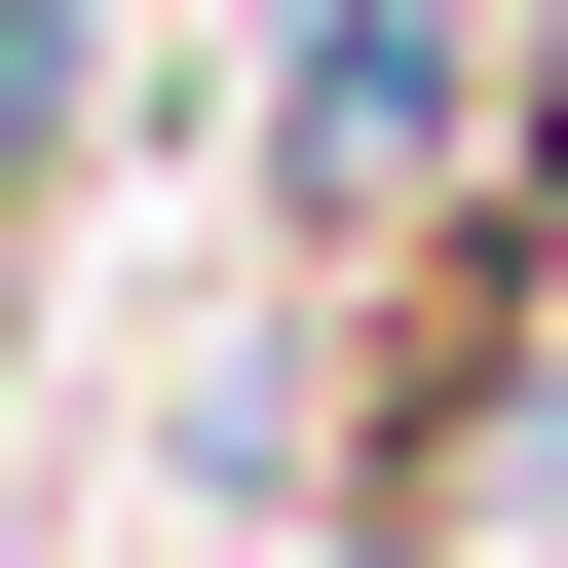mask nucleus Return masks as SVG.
I'll return each mask as SVG.
<instances>
[{
    "instance_id": "f03ea898",
    "label": "nucleus",
    "mask_w": 568,
    "mask_h": 568,
    "mask_svg": "<svg viewBox=\"0 0 568 568\" xmlns=\"http://www.w3.org/2000/svg\"><path fill=\"white\" fill-rule=\"evenodd\" d=\"M39 152H77V0H0V190H39Z\"/></svg>"
},
{
    "instance_id": "f257e3e1",
    "label": "nucleus",
    "mask_w": 568,
    "mask_h": 568,
    "mask_svg": "<svg viewBox=\"0 0 568 568\" xmlns=\"http://www.w3.org/2000/svg\"><path fill=\"white\" fill-rule=\"evenodd\" d=\"M455 39H493V0H304V77H265V114H304V190H379V152L455 114Z\"/></svg>"
}]
</instances>
